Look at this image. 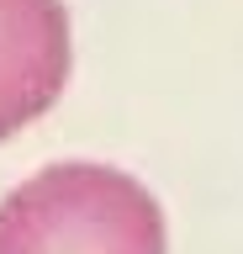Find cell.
Here are the masks:
<instances>
[{
  "label": "cell",
  "mask_w": 243,
  "mask_h": 254,
  "mask_svg": "<svg viewBox=\"0 0 243 254\" xmlns=\"http://www.w3.org/2000/svg\"><path fill=\"white\" fill-rule=\"evenodd\" d=\"M0 254H164V212L132 175L64 159L0 201Z\"/></svg>",
  "instance_id": "obj_1"
},
{
  "label": "cell",
  "mask_w": 243,
  "mask_h": 254,
  "mask_svg": "<svg viewBox=\"0 0 243 254\" xmlns=\"http://www.w3.org/2000/svg\"><path fill=\"white\" fill-rule=\"evenodd\" d=\"M69 11L64 0H0V138L21 132L64 95Z\"/></svg>",
  "instance_id": "obj_2"
}]
</instances>
